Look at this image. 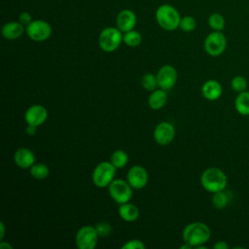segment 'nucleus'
Returning <instances> with one entry per match:
<instances>
[{"instance_id":"obj_3","label":"nucleus","mask_w":249,"mask_h":249,"mask_svg":"<svg viewBox=\"0 0 249 249\" xmlns=\"http://www.w3.org/2000/svg\"><path fill=\"white\" fill-rule=\"evenodd\" d=\"M156 19L162 29L173 31L179 27L181 17L179 12L173 6L163 4L157 9Z\"/></svg>"},{"instance_id":"obj_32","label":"nucleus","mask_w":249,"mask_h":249,"mask_svg":"<svg viewBox=\"0 0 249 249\" xmlns=\"http://www.w3.org/2000/svg\"><path fill=\"white\" fill-rule=\"evenodd\" d=\"M214 249H228L229 244L224 240H218L213 244Z\"/></svg>"},{"instance_id":"obj_27","label":"nucleus","mask_w":249,"mask_h":249,"mask_svg":"<svg viewBox=\"0 0 249 249\" xmlns=\"http://www.w3.org/2000/svg\"><path fill=\"white\" fill-rule=\"evenodd\" d=\"M247 80L242 75H236L231 80V88L236 93L247 89Z\"/></svg>"},{"instance_id":"obj_9","label":"nucleus","mask_w":249,"mask_h":249,"mask_svg":"<svg viewBox=\"0 0 249 249\" xmlns=\"http://www.w3.org/2000/svg\"><path fill=\"white\" fill-rule=\"evenodd\" d=\"M25 32L32 41L43 42L51 37L52 26L43 19H34L25 26Z\"/></svg>"},{"instance_id":"obj_15","label":"nucleus","mask_w":249,"mask_h":249,"mask_svg":"<svg viewBox=\"0 0 249 249\" xmlns=\"http://www.w3.org/2000/svg\"><path fill=\"white\" fill-rule=\"evenodd\" d=\"M14 162L20 168H30L35 163V155L30 149L20 147L14 154Z\"/></svg>"},{"instance_id":"obj_25","label":"nucleus","mask_w":249,"mask_h":249,"mask_svg":"<svg viewBox=\"0 0 249 249\" xmlns=\"http://www.w3.org/2000/svg\"><path fill=\"white\" fill-rule=\"evenodd\" d=\"M225 24V18L220 13H213L208 17V25L213 31H222Z\"/></svg>"},{"instance_id":"obj_30","label":"nucleus","mask_w":249,"mask_h":249,"mask_svg":"<svg viewBox=\"0 0 249 249\" xmlns=\"http://www.w3.org/2000/svg\"><path fill=\"white\" fill-rule=\"evenodd\" d=\"M145 248H146V245L140 239H130L122 246V249H145Z\"/></svg>"},{"instance_id":"obj_33","label":"nucleus","mask_w":249,"mask_h":249,"mask_svg":"<svg viewBox=\"0 0 249 249\" xmlns=\"http://www.w3.org/2000/svg\"><path fill=\"white\" fill-rule=\"evenodd\" d=\"M37 127L38 126H35V125H32V124H27V126L25 128V131L28 135H35L36 132H37Z\"/></svg>"},{"instance_id":"obj_35","label":"nucleus","mask_w":249,"mask_h":249,"mask_svg":"<svg viewBox=\"0 0 249 249\" xmlns=\"http://www.w3.org/2000/svg\"><path fill=\"white\" fill-rule=\"evenodd\" d=\"M5 236V225L3 222L0 223V240H3Z\"/></svg>"},{"instance_id":"obj_18","label":"nucleus","mask_w":249,"mask_h":249,"mask_svg":"<svg viewBox=\"0 0 249 249\" xmlns=\"http://www.w3.org/2000/svg\"><path fill=\"white\" fill-rule=\"evenodd\" d=\"M118 212L120 217L125 222H134L139 218L140 215L138 207L129 201L120 204Z\"/></svg>"},{"instance_id":"obj_4","label":"nucleus","mask_w":249,"mask_h":249,"mask_svg":"<svg viewBox=\"0 0 249 249\" xmlns=\"http://www.w3.org/2000/svg\"><path fill=\"white\" fill-rule=\"evenodd\" d=\"M123 35L118 27H106L99 34L98 45L102 51L112 53L120 47L123 42Z\"/></svg>"},{"instance_id":"obj_11","label":"nucleus","mask_w":249,"mask_h":249,"mask_svg":"<svg viewBox=\"0 0 249 249\" xmlns=\"http://www.w3.org/2000/svg\"><path fill=\"white\" fill-rule=\"evenodd\" d=\"M153 137L159 145H168L175 137V127L171 123L161 122L155 127Z\"/></svg>"},{"instance_id":"obj_8","label":"nucleus","mask_w":249,"mask_h":249,"mask_svg":"<svg viewBox=\"0 0 249 249\" xmlns=\"http://www.w3.org/2000/svg\"><path fill=\"white\" fill-rule=\"evenodd\" d=\"M98 233L93 226H83L76 233L75 243L79 249H94L98 242Z\"/></svg>"},{"instance_id":"obj_17","label":"nucleus","mask_w":249,"mask_h":249,"mask_svg":"<svg viewBox=\"0 0 249 249\" xmlns=\"http://www.w3.org/2000/svg\"><path fill=\"white\" fill-rule=\"evenodd\" d=\"M24 31L25 27L19 21H9L3 25L1 33L7 40H16L18 39Z\"/></svg>"},{"instance_id":"obj_22","label":"nucleus","mask_w":249,"mask_h":249,"mask_svg":"<svg viewBox=\"0 0 249 249\" xmlns=\"http://www.w3.org/2000/svg\"><path fill=\"white\" fill-rule=\"evenodd\" d=\"M29 169L31 176L37 180H44L50 174L49 167L43 162H35Z\"/></svg>"},{"instance_id":"obj_24","label":"nucleus","mask_w":249,"mask_h":249,"mask_svg":"<svg viewBox=\"0 0 249 249\" xmlns=\"http://www.w3.org/2000/svg\"><path fill=\"white\" fill-rule=\"evenodd\" d=\"M141 41H142V36L140 32L134 29L126 31L123 35V42L128 47H137L138 45H140Z\"/></svg>"},{"instance_id":"obj_26","label":"nucleus","mask_w":249,"mask_h":249,"mask_svg":"<svg viewBox=\"0 0 249 249\" xmlns=\"http://www.w3.org/2000/svg\"><path fill=\"white\" fill-rule=\"evenodd\" d=\"M141 85L146 90H149V91L155 90L159 87L158 80H157V75L155 76L152 73L144 74L141 78Z\"/></svg>"},{"instance_id":"obj_14","label":"nucleus","mask_w":249,"mask_h":249,"mask_svg":"<svg viewBox=\"0 0 249 249\" xmlns=\"http://www.w3.org/2000/svg\"><path fill=\"white\" fill-rule=\"evenodd\" d=\"M136 21H137L136 15L134 14L133 11L129 9L122 10L116 18L117 27L124 33L134 29L136 25Z\"/></svg>"},{"instance_id":"obj_5","label":"nucleus","mask_w":249,"mask_h":249,"mask_svg":"<svg viewBox=\"0 0 249 249\" xmlns=\"http://www.w3.org/2000/svg\"><path fill=\"white\" fill-rule=\"evenodd\" d=\"M116 167L111 161H100L92 172V182L97 188H106L115 179Z\"/></svg>"},{"instance_id":"obj_20","label":"nucleus","mask_w":249,"mask_h":249,"mask_svg":"<svg viewBox=\"0 0 249 249\" xmlns=\"http://www.w3.org/2000/svg\"><path fill=\"white\" fill-rule=\"evenodd\" d=\"M233 106L241 116H249V90L238 92L234 98Z\"/></svg>"},{"instance_id":"obj_13","label":"nucleus","mask_w":249,"mask_h":249,"mask_svg":"<svg viewBox=\"0 0 249 249\" xmlns=\"http://www.w3.org/2000/svg\"><path fill=\"white\" fill-rule=\"evenodd\" d=\"M48 119V110L41 104H34L28 107L24 114V120L27 124L35 126L42 125Z\"/></svg>"},{"instance_id":"obj_16","label":"nucleus","mask_w":249,"mask_h":249,"mask_svg":"<svg viewBox=\"0 0 249 249\" xmlns=\"http://www.w3.org/2000/svg\"><path fill=\"white\" fill-rule=\"evenodd\" d=\"M201 93L205 99L209 101H215L222 96V85L216 80H207L201 87Z\"/></svg>"},{"instance_id":"obj_23","label":"nucleus","mask_w":249,"mask_h":249,"mask_svg":"<svg viewBox=\"0 0 249 249\" xmlns=\"http://www.w3.org/2000/svg\"><path fill=\"white\" fill-rule=\"evenodd\" d=\"M211 202L214 208L222 210L229 204V196L225 193V190L213 193Z\"/></svg>"},{"instance_id":"obj_19","label":"nucleus","mask_w":249,"mask_h":249,"mask_svg":"<svg viewBox=\"0 0 249 249\" xmlns=\"http://www.w3.org/2000/svg\"><path fill=\"white\" fill-rule=\"evenodd\" d=\"M167 101V93L166 90L162 89H156L151 91L148 97V104L154 110L161 109Z\"/></svg>"},{"instance_id":"obj_10","label":"nucleus","mask_w":249,"mask_h":249,"mask_svg":"<svg viewBox=\"0 0 249 249\" xmlns=\"http://www.w3.org/2000/svg\"><path fill=\"white\" fill-rule=\"evenodd\" d=\"M178 79V73L174 66L170 64H165L161 66L157 73V80L160 89L164 90L171 89Z\"/></svg>"},{"instance_id":"obj_29","label":"nucleus","mask_w":249,"mask_h":249,"mask_svg":"<svg viewBox=\"0 0 249 249\" xmlns=\"http://www.w3.org/2000/svg\"><path fill=\"white\" fill-rule=\"evenodd\" d=\"M94 227L96 229V231H97L99 237H106V236L110 235V233L112 232V227H111L110 223H108L106 221L98 222Z\"/></svg>"},{"instance_id":"obj_31","label":"nucleus","mask_w":249,"mask_h":249,"mask_svg":"<svg viewBox=\"0 0 249 249\" xmlns=\"http://www.w3.org/2000/svg\"><path fill=\"white\" fill-rule=\"evenodd\" d=\"M32 20V17L28 12H21L18 16V21L22 23L24 26L28 25Z\"/></svg>"},{"instance_id":"obj_28","label":"nucleus","mask_w":249,"mask_h":249,"mask_svg":"<svg viewBox=\"0 0 249 249\" xmlns=\"http://www.w3.org/2000/svg\"><path fill=\"white\" fill-rule=\"evenodd\" d=\"M179 27L184 32H192L196 27V21L195 18H193L191 16H185V17L181 18Z\"/></svg>"},{"instance_id":"obj_7","label":"nucleus","mask_w":249,"mask_h":249,"mask_svg":"<svg viewBox=\"0 0 249 249\" xmlns=\"http://www.w3.org/2000/svg\"><path fill=\"white\" fill-rule=\"evenodd\" d=\"M203 47L210 56H219L226 51L227 38L221 31H213L204 39Z\"/></svg>"},{"instance_id":"obj_6","label":"nucleus","mask_w":249,"mask_h":249,"mask_svg":"<svg viewBox=\"0 0 249 249\" xmlns=\"http://www.w3.org/2000/svg\"><path fill=\"white\" fill-rule=\"evenodd\" d=\"M108 192L112 199L118 204L128 202L132 197L131 186L123 179H114L108 186Z\"/></svg>"},{"instance_id":"obj_21","label":"nucleus","mask_w":249,"mask_h":249,"mask_svg":"<svg viewBox=\"0 0 249 249\" xmlns=\"http://www.w3.org/2000/svg\"><path fill=\"white\" fill-rule=\"evenodd\" d=\"M110 161L116 168H123L128 162V155L124 150H115L111 155Z\"/></svg>"},{"instance_id":"obj_2","label":"nucleus","mask_w":249,"mask_h":249,"mask_svg":"<svg viewBox=\"0 0 249 249\" xmlns=\"http://www.w3.org/2000/svg\"><path fill=\"white\" fill-rule=\"evenodd\" d=\"M200 184L205 191L213 194L226 189L228 177L221 168L208 167L201 173Z\"/></svg>"},{"instance_id":"obj_36","label":"nucleus","mask_w":249,"mask_h":249,"mask_svg":"<svg viewBox=\"0 0 249 249\" xmlns=\"http://www.w3.org/2000/svg\"><path fill=\"white\" fill-rule=\"evenodd\" d=\"M180 248H181V249H191V248H193V246H192L191 244L187 243V242H184V244L181 245Z\"/></svg>"},{"instance_id":"obj_34","label":"nucleus","mask_w":249,"mask_h":249,"mask_svg":"<svg viewBox=\"0 0 249 249\" xmlns=\"http://www.w3.org/2000/svg\"><path fill=\"white\" fill-rule=\"evenodd\" d=\"M0 248H1V249H13V246H12L10 243L1 240V242H0Z\"/></svg>"},{"instance_id":"obj_12","label":"nucleus","mask_w":249,"mask_h":249,"mask_svg":"<svg viewBox=\"0 0 249 249\" xmlns=\"http://www.w3.org/2000/svg\"><path fill=\"white\" fill-rule=\"evenodd\" d=\"M126 179L132 189L141 190L148 184L149 176L147 170L143 166L133 165L128 169Z\"/></svg>"},{"instance_id":"obj_1","label":"nucleus","mask_w":249,"mask_h":249,"mask_svg":"<svg viewBox=\"0 0 249 249\" xmlns=\"http://www.w3.org/2000/svg\"><path fill=\"white\" fill-rule=\"evenodd\" d=\"M184 242L191 244L193 247L205 244L211 237L210 228L202 222H192L188 224L182 232Z\"/></svg>"}]
</instances>
